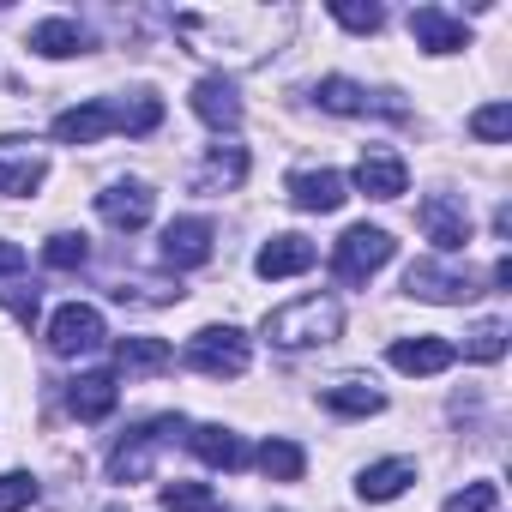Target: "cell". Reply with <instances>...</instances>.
<instances>
[{
	"instance_id": "1",
	"label": "cell",
	"mask_w": 512,
	"mask_h": 512,
	"mask_svg": "<svg viewBox=\"0 0 512 512\" xmlns=\"http://www.w3.org/2000/svg\"><path fill=\"white\" fill-rule=\"evenodd\" d=\"M163 127V103L151 97V91H133V97H91V103H79V109H61L55 115V139L61 145H97L103 133H133V139H145V133H157Z\"/></svg>"
},
{
	"instance_id": "2",
	"label": "cell",
	"mask_w": 512,
	"mask_h": 512,
	"mask_svg": "<svg viewBox=\"0 0 512 512\" xmlns=\"http://www.w3.org/2000/svg\"><path fill=\"white\" fill-rule=\"evenodd\" d=\"M338 332H344V308L332 296H302V302L266 314V338L278 350H314V344H332Z\"/></svg>"
},
{
	"instance_id": "3",
	"label": "cell",
	"mask_w": 512,
	"mask_h": 512,
	"mask_svg": "<svg viewBox=\"0 0 512 512\" xmlns=\"http://www.w3.org/2000/svg\"><path fill=\"white\" fill-rule=\"evenodd\" d=\"M175 440H187V416H151V422L127 428L115 440V452H109V482H145L151 476V458L163 446H175Z\"/></svg>"
},
{
	"instance_id": "4",
	"label": "cell",
	"mask_w": 512,
	"mask_h": 512,
	"mask_svg": "<svg viewBox=\"0 0 512 512\" xmlns=\"http://www.w3.org/2000/svg\"><path fill=\"white\" fill-rule=\"evenodd\" d=\"M392 253H398V241H392L386 229L356 223V229H344L338 247H332V272H338V284H368V278L392 260Z\"/></svg>"
},
{
	"instance_id": "5",
	"label": "cell",
	"mask_w": 512,
	"mask_h": 512,
	"mask_svg": "<svg viewBox=\"0 0 512 512\" xmlns=\"http://www.w3.org/2000/svg\"><path fill=\"white\" fill-rule=\"evenodd\" d=\"M187 368L205 380H235V374H247V338L235 326H205L187 338Z\"/></svg>"
},
{
	"instance_id": "6",
	"label": "cell",
	"mask_w": 512,
	"mask_h": 512,
	"mask_svg": "<svg viewBox=\"0 0 512 512\" xmlns=\"http://www.w3.org/2000/svg\"><path fill=\"white\" fill-rule=\"evenodd\" d=\"M314 103H320L326 115H386V121H410V109H404L398 97L368 91V85H356V79H320V85H314Z\"/></svg>"
},
{
	"instance_id": "7",
	"label": "cell",
	"mask_w": 512,
	"mask_h": 512,
	"mask_svg": "<svg viewBox=\"0 0 512 512\" xmlns=\"http://www.w3.org/2000/svg\"><path fill=\"white\" fill-rule=\"evenodd\" d=\"M416 223H422V235H428L440 253H464V247H470V211H464V199H452V193H428V199L416 205Z\"/></svg>"
},
{
	"instance_id": "8",
	"label": "cell",
	"mask_w": 512,
	"mask_h": 512,
	"mask_svg": "<svg viewBox=\"0 0 512 512\" xmlns=\"http://www.w3.org/2000/svg\"><path fill=\"white\" fill-rule=\"evenodd\" d=\"M211 241H217L211 217H175V223L163 229L157 260H163L169 272H193V266H205V260H211Z\"/></svg>"
},
{
	"instance_id": "9",
	"label": "cell",
	"mask_w": 512,
	"mask_h": 512,
	"mask_svg": "<svg viewBox=\"0 0 512 512\" xmlns=\"http://www.w3.org/2000/svg\"><path fill=\"white\" fill-rule=\"evenodd\" d=\"M103 338H109V332H103V314H97L91 302H67V308L49 320V350H55V356H91Z\"/></svg>"
},
{
	"instance_id": "10",
	"label": "cell",
	"mask_w": 512,
	"mask_h": 512,
	"mask_svg": "<svg viewBox=\"0 0 512 512\" xmlns=\"http://www.w3.org/2000/svg\"><path fill=\"white\" fill-rule=\"evenodd\" d=\"M404 290H410L416 302H476V296H482V284H476L470 272H446L440 260H416V266L404 272Z\"/></svg>"
},
{
	"instance_id": "11",
	"label": "cell",
	"mask_w": 512,
	"mask_h": 512,
	"mask_svg": "<svg viewBox=\"0 0 512 512\" xmlns=\"http://www.w3.org/2000/svg\"><path fill=\"white\" fill-rule=\"evenodd\" d=\"M49 175V157L31 145V139H0V193L13 199H31Z\"/></svg>"
},
{
	"instance_id": "12",
	"label": "cell",
	"mask_w": 512,
	"mask_h": 512,
	"mask_svg": "<svg viewBox=\"0 0 512 512\" xmlns=\"http://www.w3.org/2000/svg\"><path fill=\"white\" fill-rule=\"evenodd\" d=\"M284 193H290L296 211H338V205L350 199V181H344L338 169H296V175L284 181Z\"/></svg>"
},
{
	"instance_id": "13",
	"label": "cell",
	"mask_w": 512,
	"mask_h": 512,
	"mask_svg": "<svg viewBox=\"0 0 512 512\" xmlns=\"http://www.w3.org/2000/svg\"><path fill=\"white\" fill-rule=\"evenodd\" d=\"M193 115L211 127V133H235L241 127V91H235V79H199L193 85Z\"/></svg>"
},
{
	"instance_id": "14",
	"label": "cell",
	"mask_w": 512,
	"mask_h": 512,
	"mask_svg": "<svg viewBox=\"0 0 512 512\" xmlns=\"http://www.w3.org/2000/svg\"><path fill=\"white\" fill-rule=\"evenodd\" d=\"M356 187H362L368 199H398V193L410 187V169H404V157H398V151L368 145V151H362V163H356Z\"/></svg>"
},
{
	"instance_id": "15",
	"label": "cell",
	"mask_w": 512,
	"mask_h": 512,
	"mask_svg": "<svg viewBox=\"0 0 512 512\" xmlns=\"http://www.w3.org/2000/svg\"><path fill=\"white\" fill-rule=\"evenodd\" d=\"M97 211H103L109 229L133 235V229L151 223V187H145V181H115L109 193H97Z\"/></svg>"
},
{
	"instance_id": "16",
	"label": "cell",
	"mask_w": 512,
	"mask_h": 512,
	"mask_svg": "<svg viewBox=\"0 0 512 512\" xmlns=\"http://www.w3.org/2000/svg\"><path fill=\"white\" fill-rule=\"evenodd\" d=\"M314 260H320V247L308 235H272L260 247V260H253V272H260V278H302Z\"/></svg>"
},
{
	"instance_id": "17",
	"label": "cell",
	"mask_w": 512,
	"mask_h": 512,
	"mask_svg": "<svg viewBox=\"0 0 512 512\" xmlns=\"http://www.w3.org/2000/svg\"><path fill=\"white\" fill-rule=\"evenodd\" d=\"M410 37H416V49H428V55H458V49L470 43L464 19H452L446 7H416V13H410Z\"/></svg>"
},
{
	"instance_id": "18",
	"label": "cell",
	"mask_w": 512,
	"mask_h": 512,
	"mask_svg": "<svg viewBox=\"0 0 512 512\" xmlns=\"http://www.w3.org/2000/svg\"><path fill=\"white\" fill-rule=\"evenodd\" d=\"M247 181V151L241 145H211L205 163L193 169V193H235Z\"/></svg>"
},
{
	"instance_id": "19",
	"label": "cell",
	"mask_w": 512,
	"mask_h": 512,
	"mask_svg": "<svg viewBox=\"0 0 512 512\" xmlns=\"http://www.w3.org/2000/svg\"><path fill=\"white\" fill-rule=\"evenodd\" d=\"M458 362V344H446V338H398L392 344V368L398 374H446Z\"/></svg>"
},
{
	"instance_id": "20",
	"label": "cell",
	"mask_w": 512,
	"mask_h": 512,
	"mask_svg": "<svg viewBox=\"0 0 512 512\" xmlns=\"http://www.w3.org/2000/svg\"><path fill=\"white\" fill-rule=\"evenodd\" d=\"M187 446H193V458L211 464V470H241V464H247L241 434H229L223 422H199V428H187Z\"/></svg>"
},
{
	"instance_id": "21",
	"label": "cell",
	"mask_w": 512,
	"mask_h": 512,
	"mask_svg": "<svg viewBox=\"0 0 512 512\" xmlns=\"http://www.w3.org/2000/svg\"><path fill=\"white\" fill-rule=\"evenodd\" d=\"M115 368H121L127 380L163 374V368H175V344H163V338H121V344H115Z\"/></svg>"
},
{
	"instance_id": "22",
	"label": "cell",
	"mask_w": 512,
	"mask_h": 512,
	"mask_svg": "<svg viewBox=\"0 0 512 512\" xmlns=\"http://www.w3.org/2000/svg\"><path fill=\"white\" fill-rule=\"evenodd\" d=\"M115 398H121L115 374H79V380L67 386V410H73L79 422H103V416L115 410Z\"/></svg>"
},
{
	"instance_id": "23",
	"label": "cell",
	"mask_w": 512,
	"mask_h": 512,
	"mask_svg": "<svg viewBox=\"0 0 512 512\" xmlns=\"http://www.w3.org/2000/svg\"><path fill=\"white\" fill-rule=\"evenodd\" d=\"M320 404L338 410V416H380V410H386V398L374 392L368 374H344V380H332V386L320 392Z\"/></svg>"
},
{
	"instance_id": "24",
	"label": "cell",
	"mask_w": 512,
	"mask_h": 512,
	"mask_svg": "<svg viewBox=\"0 0 512 512\" xmlns=\"http://www.w3.org/2000/svg\"><path fill=\"white\" fill-rule=\"evenodd\" d=\"M31 49L49 55V61H73V55L91 49V31H85L79 19H43V25L31 31Z\"/></svg>"
},
{
	"instance_id": "25",
	"label": "cell",
	"mask_w": 512,
	"mask_h": 512,
	"mask_svg": "<svg viewBox=\"0 0 512 512\" xmlns=\"http://www.w3.org/2000/svg\"><path fill=\"white\" fill-rule=\"evenodd\" d=\"M410 482H416V464H410V458H380V464H368V470H362L356 494L380 506V500H398V494H404Z\"/></svg>"
},
{
	"instance_id": "26",
	"label": "cell",
	"mask_w": 512,
	"mask_h": 512,
	"mask_svg": "<svg viewBox=\"0 0 512 512\" xmlns=\"http://www.w3.org/2000/svg\"><path fill=\"white\" fill-rule=\"evenodd\" d=\"M260 470H266L272 482H302V470H308V452H302L296 440L272 434V440L260 446Z\"/></svg>"
},
{
	"instance_id": "27",
	"label": "cell",
	"mask_w": 512,
	"mask_h": 512,
	"mask_svg": "<svg viewBox=\"0 0 512 512\" xmlns=\"http://www.w3.org/2000/svg\"><path fill=\"white\" fill-rule=\"evenodd\" d=\"M157 500H163V512H229L205 482H169V488H157Z\"/></svg>"
},
{
	"instance_id": "28",
	"label": "cell",
	"mask_w": 512,
	"mask_h": 512,
	"mask_svg": "<svg viewBox=\"0 0 512 512\" xmlns=\"http://www.w3.org/2000/svg\"><path fill=\"white\" fill-rule=\"evenodd\" d=\"M85 260H91V241L73 235V229H61V235L43 241V266H49V272H79Z\"/></svg>"
},
{
	"instance_id": "29",
	"label": "cell",
	"mask_w": 512,
	"mask_h": 512,
	"mask_svg": "<svg viewBox=\"0 0 512 512\" xmlns=\"http://www.w3.org/2000/svg\"><path fill=\"white\" fill-rule=\"evenodd\" d=\"M464 356H470V362H500V356H506V320H482V326H470Z\"/></svg>"
},
{
	"instance_id": "30",
	"label": "cell",
	"mask_w": 512,
	"mask_h": 512,
	"mask_svg": "<svg viewBox=\"0 0 512 512\" xmlns=\"http://www.w3.org/2000/svg\"><path fill=\"white\" fill-rule=\"evenodd\" d=\"M470 133H476L482 145H506V139H512V103H488V109H476V115H470Z\"/></svg>"
},
{
	"instance_id": "31",
	"label": "cell",
	"mask_w": 512,
	"mask_h": 512,
	"mask_svg": "<svg viewBox=\"0 0 512 512\" xmlns=\"http://www.w3.org/2000/svg\"><path fill=\"white\" fill-rule=\"evenodd\" d=\"M332 19H338L344 31H356V37H374V31L386 25V13L374 7V0H368V7H356V0H332Z\"/></svg>"
},
{
	"instance_id": "32",
	"label": "cell",
	"mask_w": 512,
	"mask_h": 512,
	"mask_svg": "<svg viewBox=\"0 0 512 512\" xmlns=\"http://www.w3.org/2000/svg\"><path fill=\"white\" fill-rule=\"evenodd\" d=\"M440 512H500V488L494 482H464Z\"/></svg>"
},
{
	"instance_id": "33",
	"label": "cell",
	"mask_w": 512,
	"mask_h": 512,
	"mask_svg": "<svg viewBox=\"0 0 512 512\" xmlns=\"http://www.w3.org/2000/svg\"><path fill=\"white\" fill-rule=\"evenodd\" d=\"M37 494H43V488H37V476H25V470H7V476H0V512H25Z\"/></svg>"
},
{
	"instance_id": "34",
	"label": "cell",
	"mask_w": 512,
	"mask_h": 512,
	"mask_svg": "<svg viewBox=\"0 0 512 512\" xmlns=\"http://www.w3.org/2000/svg\"><path fill=\"white\" fill-rule=\"evenodd\" d=\"M0 308H7V314H13V320L31 332V326H37V308H43V296H37V290H25V284H7V290H0Z\"/></svg>"
},
{
	"instance_id": "35",
	"label": "cell",
	"mask_w": 512,
	"mask_h": 512,
	"mask_svg": "<svg viewBox=\"0 0 512 512\" xmlns=\"http://www.w3.org/2000/svg\"><path fill=\"white\" fill-rule=\"evenodd\" d=\"M31 266V253L19 247V241H0V278H13V272H25Z\"/></svg>"
},
{
	"instance_id": "36",
	"label": "cell",
	"mask_w": 512,
	"mask_h": 512,
	"mask_svg": "<svg viewBox=\"0 0 512 512\" xmlns=\"http://www.w3.org/2000/svg\"><path fill=\"white\" fill-rule=\"evenodd\" d=\"M109 512H127V506H109Z\"/></svg>"
}]
</instances>
